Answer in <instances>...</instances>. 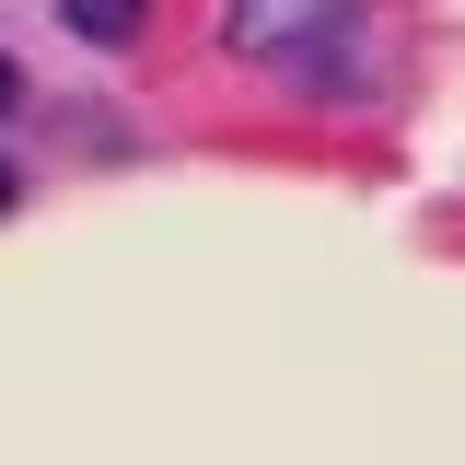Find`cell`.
I'll return each instance as SVG.
<instances>
[{"label":"cell","instance_id":"cell-1","mask_svg":"<svg viewBox=\"0 0 465 465\" xmlns=\"http://www.w3.org/2000/svg\"><path fill=\"white\" fill-rule=\"evenodd\" d=\"M361 24V0H222V47L232 58H280V70H314L326 35Z\"/></svg>","mask_w":465,"mask_h":465},{"label":"cell","instance_id":"cell-2","mask_svg":"<svg viewBox=\"0 0 465 465\" xmlns=\"http://www.w3.org/2000/svg\"><path fill=\"white\" fill-rule=\"evenodd\" d=\"M58 12L82 47H140V24H152V0H58Z\"/></svg>","mask_w":465,"mask_h":465},{"label":"cell","instance_id":"cell-3","mask_svg":"<svg viewBox=\"0 0 465 465\" xmlns=\"http://www.w3.org/2000/svg\"><path fill=\"white\" fill-rule=\"evenodd\" d=\"M12 105H24V70H12V58H0V116H12Z\"/></svg>","mask_w":465,"mask_h":465},{"label":"cell","instance_id":"cell-4","mask_svg":"<svg viewBox=\"0 0 465 465\" xmlns=\"http://www.w3.org/2000/svg\"><path fill=\"white\" fill-rule=\"evenodd\" d=\"M0 210H12V163H0Z\"/></svg>","mask_w":465,"mask_h":465}]
</instances>
